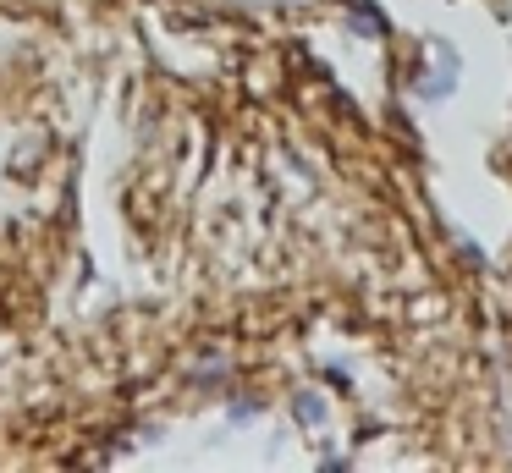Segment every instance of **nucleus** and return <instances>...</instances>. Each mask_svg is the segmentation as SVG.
I'll list each match as a JSON object with an SVG mask.
<instances>
[]
</instances>
